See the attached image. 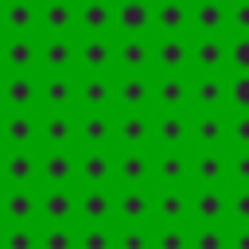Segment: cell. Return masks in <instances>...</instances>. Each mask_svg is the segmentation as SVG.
I'll return each instance as SVG.
<instances>
[{
	"label": "cell",
	"instance_id": "1",
	"mask_svg": "<svg viewBox=\"0 0 249 249\" xmlns=\"http://www.w3.org/2000/svg\"><path fill=\"white\" fill-rule=\"evenodd\" d=\"M35 226H78V187H35Z\"/></svg>",
	"mask_w": 249,
	"mask_h": 249
},
{
	"label": "cell",
	"instance_id": "2",
	"mask_svg": "<svg viewBox=\"0 0 249 249\" xmlns=\"http://www.w3.org/2000/svg\"><path fill=\"white\" fill-rule=\"evenodd\" d=\"M74 74H117L113 35H74Z\"/></svg>",
	"mask_w": 249,
	"mask_h": 249
},
{
	"label": "cell",
	"instance_id": "3",
	"mask_svg": "<svg viewBox=\"0 0 249 249\" xmlns=\"http://www.w3.org/2000/svg\"><path fill=\"white\" fill-rule=\"evenodd\" d=\"M39 113H74L78 109V74H39Z\"/></svg>",
	"mask_w": 249,
	"mask_h": 249
},
{
	"label": "cell",
	"instance_id": "4",
	"mask_svg": "<svg viewBox=\"0 0 249 249\" xmlns=\"http://www.w3.org/2000/svg\"><path fill=\"white\" fill-rule=\"evenodd\" d=\"M35 74H74V35H35Z\"/></svg>",
	"mask_w": 249,
	"mask_h": 249
},
{
	"label": "cell",
	"instance_id": "5",
	"mask_svg": "<svg viewBox=\"0 0 249 249\" xmlns=\"http://www.w3.org/2000/svg\"><path fill=\"white\" fill-rule=\"evenodd\" d=\"M78 226H117V187H78Z\"/></svg>",
	"mask_w": 249,
	"mask_h": 249
},
{
	"label": "cell",
	"instance_id": "6",
	"mask_svg": "<svg viewBox=\"0 0 249 249\" xmlns=\"http://www.w3.org/2000/svg\"><path fill=\"white\" fill-rule=\"evenodd\" d=\"M187 226H226V187H187Z\"/></svg>",
	"mask_w": 249,
	"mask_h": 249
},
{
	"label": "cell",
	"instance_id": "7",
	"mask_svg": "<svg viewBox=\"0 0 249 249\" xmlns=\"http://www.w3.org/2000/svg\"><path fill=\"white\" fill-rule=\"evenodd\" d=\"M191 74H152V113H187Z\"/></svg>",
	"mask_w": 249,
	"mask_h": 249
},
{
	"label": "cell",
	"instance_id": "8",
	"mask_svg": "<svg viewBox=\"0 0 249 249\" xmlns=\"http://www.w3.org/2000/svg\"><path fill=\"white\" fill-rule=\"evenodd\" d=\"M39 113H4L0 109V152H39Z\"/></svg>",
	"mask_w": 249,
	"mask_h": 249
},
{
	"label": "cell",
	"instance_id": "9",
	"mask_svg": "<svg viewBox=\"0 0 249 249\" xmlns=\"http://www.w3.org/2000/svg\"><path fill=\"white\" fill-rule=\"evenodd\" d=\"M187 144H191V109L152 113V152H187Z\"/></svg>",
	"mask_w": 249,
	"mask_h": 249
},
{
	"label": "cell",
	"instance_id": "10",
	"mask_svg": "<svg viewBox=\"0 0 249 249\" xmlns=\"http://www.w3.org/2000/svg\"><path fill=\"white\" fill-rule=\"evenodd\" d=\"M35 171H39L35 187H78V152L39 148L35 152Z\"/></svg>",
	"mask_w": 249,
	"mask_h": 249
},
{
	"label": "cell",
	"instance_id": "11",
	"mask_svg": "<svg viewBox=\"0 0 249 249\" xmlns=\"http://www.w3.org/2000/svg\"><path fill=\"white\" fill-rule=\"evenodd\" d=\"M113 113H152V74H113Z\"/></svg>",
	"mask_w": 249,
	"mask_h": 249
},
{
	"label": "cell",
	"instance_id": "12",
	"mask_svg": "<svg viewBox=\"0 0 249 249\" xmlns=\"http://www.w3.org/2000/svg\"><path fill=\"white\" fill-rule=\"evenodd\" d=\"M39 148L51 152H78V121L74 113H39Z\"/></svg>",
	"mask_w": 249,
	"mask_h": 249
},
{
	"label": "cell",
	"instance_id": "13",
	"mask_svg": "<svg viewBox=\"0 0 249 249\" xmlns=\"http://www.w3.org/2000/svg\"><path fill=\"white\" fill-rule=\"evenodd\" d=\"M74 121H78V152H117L113 113H74Z\"/></svg>",
	"mask_w": 249,
	"mask_h": 249
},
{
	"label": "cell",
	"instance_id": "14",
	"mask_svg": "<svg viewBox=\"0 0 249 249\" xmlns=\"http://www.w3.org/2000/svg\"><path fill=\"white\" fill-rule=\"evenodd\" d=\"M187 74H226V35H187Z\"/></svg>",
	"mask_w": 249,
	"mask_h": 249
},
{
	"label": "cell",
	"instance_id": "15",
	"mask_svg": "<svg viewBox=\"0 0 249 249\" xmlns=\"http://www.w3.org/2000/svg\"><path fill=\"white\" fill-rule=\"evenodd\" d=\"M39 74H0V109L4 113H39Z\"/></svg>",
	"mask_w": 249,
	"mask_h": 249
},
{
	"label": "cell",
	"instance_id": "16",
	"mask_svg": "<svg viewBox=\"0 0 249 249\" xmlns=\"http://www.w3.org/2000/svg\"><path fill=\"white\" fill-rule=\"evenodd\" d=\"M117 74H152V35H113Z\"/></svg>",
	"mask_w": 249,
	"mask_h": 249
},
{
	"label": "cell",
	"instance_id": "17",
	"mask_svg": "<svg viewBox=\"0 0 249 249\" xmlns=\"http://www.w3.org/2000/svg\"><path fill=\"white\" fill-rule=\"evenodd\" d=\"M113 121H117L113 136L117 152H152V113H113Z\"/></svg>",
	"mask_w": 249,
	"mask_h": 249
},
{
	"label": "cell",
	"instance_id": "18",
	"mask_svg": "<svg viewBox=\"0 0 249 249\" xmlns=\"http://www.w3.org/2000/svg\"><path fill=\"white\" fill-rule=\"evenodd\" d=\"M187 35H152V74H187Z\"/></svg>",
	"mask_w": 249,
	"mask_h": 249
},
{
	"label": "cell",
	"instance_id": "19",
	"mask_svg": "<svg viewBox=\"0 0 249 249\" xmlns=\"http://www.w3.org/2000/svg\"><path fill=\"white\" fill-rule=\"evenodd\" d=\"M187 152H230L226 144V113H191V144Z\"/></svg>",
	"mask_w": 249,
	"mask_h": 249
},
{
	"label": "cell",
	"instance_id": "20",
	"mask_svg": "<svg viewBox=\"0 0 249 249\" xmlns=\"http://www.w3.org/2000/svg\"><path fill=\"white\" fill-rule=\"evenodd\" d=\"M74 35H117V12H113V0H78V12H74Z\"/></svg>",
	"mask_w": 249,
	"mask_h": 249
},
{
	"label": "cell",
	"instance_id": "21",
	"mask_svg": "<svg viewBox=\"0 0 249 249\" xmlns=\"http://www.w3.org/2000/svg\"><path fill=\"white\" fill-rule=\"evenodd\" d=\"M113 74H78V109L74 113H113Z\"/></svg>",
	"mask_w": 249,
	"mask_h": 249
},
{
	"label": "cell",
	"instance_id": "22",
	"mask_svg": "<svg viewBox=\"0 0 249 249\" xmlns=\"http://www.w3.org/2000/svg\"><path fill=\"white\" fill-rule=\"evenodd\" d=\"M78 0H35V35H74Z\"/></svg>",
	"mask_w": 249,
	"mask_h": 249
},
{
	"label": "cell",
	"instance_id": "23",
	"mask_svg": "<svg viewBox=\"0 0 249 249\" xmlns=\"http://www.w3.org/2000/svg\"><path fill=\"white\" fill-rule=\"evenodd\" d=\"M187 35H226V0H187Z\"/></svg>",
	"mask_w": 249,
	"mask_h": 249
},
{
	"label": "cell",
	"instance_id": "24",
	"mask_svg": "<svg viewBox=\"0 0 249 249\" xmlns=\"http://www.w3.org/2000/svg\"><path fill=\"white\" fill-rule=\"evenodd\" d=\"M0 74H35V35H0Z\"/></svg>",
	"mask_w": 249,
	"mask_h": 249
},
{
	"label": "cell",
	"instance_id": "25",
	"mask_svg": "<svg viewBox=\"0 0 249 249\" xmlns=\"http://www.w3.org/2000/svg\"><path fill=\"white\" fill-rule=\"evenodd\" d=\"M191 113H226V74H191Z\"/></svg>",
	"mask_w": 249,
	"mask_h": 249
},
{
	"label": "cell",
	"instance_id": "26",
	"mask_svg": "<svg viewBox=\"0 0 249 249\" xmlns=\"http://www.w3.org/2000/svg\"><path fill=\"white\" fill-rule=\"evenodd\" d=\"M78 187H117V152H78Z\"/></svg>",
	"mask_w": 249,
	"mask_h": 249
},
{
	"label": "cell",
	"instance_id": "27",
	"mask_svg": "<svg viewBox=\"0 0 249 249\" xmlns=\"http://www.w3.org/2000/svg\"><path fill=\"white\" fill-rule=\"evenodd\" d=\"M0 226H35V187H0Z\"/></svg>",
	"mask_w": 249,
	"mask_h": 249
},
{
	"label": "cell",
	"instance_id": "28",
	"mask_svg": "<svg viewBox=\"0 0 249 249\" xmlns=\"http://www.w3.org/2000/svg\"><path fill=\"white\" fill-rule=\"evenodd\" d=\"M117 226H152V187H117Z\"/></svg>",
	"mask_w": 249,
	"mask_h": 249
},
{
	"label": "cell",
	"instance_id": "29",
	"mask_svg": "<svg viewBox=\"0 0 249 249\" xmlns=\"http://www.w3.org/2000/svg\"><path fill=\"white\" fill-rule=\"evenodd\" d=\"M152 226H187V187H152Z\"/></svg>",
	"mask_w": 249,
	"mask_h": 249
},
{
	"label": "cell",
	"instance_id": "30",
	"mask_svg": "<svg viewBox=\"0 0 249 249\" xmlns=\"http://www.w3.org/2000/svg\"><path fill=\"white\" fill-rule=\"evenodd\" d=\"M152 187H191L187 152H152Z\"/></svg>",
	"mask_w": 249,
	"mask_h": 249
},
{
	"label": "cell",
	"instance_id": "31",
	"mask_svg": "<svg viewBox=\"0 0 249 249\" xmlns=\"http://www.w3.org/2000/svg\"><path fill=\"white\" fill-rule=\"evenodd\" d=\"M117 35H152V0H113Z\"/></svg>",
	"mask_w": 249,
	"mask_h": 249
},
{
	"label": "cell",
	"instance_id": "32",
	"mask_svg": "<svg viewBox=\"0 0 249 249\" xmlns=\"http://www.w3.org/2000/svg\"><path fill=\"white\" fill-rule=\"evenodd\" d=\"M35 152H0V187H35Z\"/></svg>",
	"mask_w": 249,
	"mask_h": 249
},
{
	"label": "cell",
	"instance_id": "33",
	"mask_svg": "<svg viewBox=\"0 0 249 249\" xmlns=\"http://www.w3.org/2000/svg\"><path fill=\"white\" fill-rule=\"evenodd\" d=\"M191 187H226V152H187Z\"/></svg>",
	"mask_w": 249,
	"mask_h": 249
},
{
	"label": "cell",
	"instance_id": "34",
	"mask_svg": "<svg viewBox=\"0 0 249 249\" xmlns=\"http://www.w3.org/2000/svg\"><path fill=\"white\" fill-rule=\"evenodd\" d=\"M0 35H35V0H0Z\"/></svg>",
	"mask_w": 249,
	"mask_h": 249
},
{
	"label": "cell",
	"instance_id": "35",
	"mask_svg": "<svg viewBox=\"0 0 249 249\" xmlns=\"http://www.w3.org/2000/svg\"><path fill=\"white\" fill-rule=\"evenodd\" d=\"M152 35H187V0H152Z\"/></svg>",
	"mask_w": 249,
	"mask_h": 249
},
{
	"label": "cell",
	"instance_id": "36",
	"mask_svg": "<svg viewBox=\"0 0 249 249\" xmlns=\"http://www.w3.org/2000/svg\"><path fill=\"white\" fill-rule=\"evenodd\" d=\"M117 187H152V152H117Z\"/></svg>",
	"mask_w": 249,
	"mask_h": 249
},
{
	"label": "cell",
	"instance_id": "37",
	"mask_svg": "<svg viewBox=\"0 0 249 249\" xmlns=\"http://www.w3.org/2000/svg\"><path fill=\"white\" fill-rule=\"evenodd\" d=\"M35 249H78V226H35Z\"/></svg>",
	"mask_w": 249,
	"mask_h": 249
},
{
	"label": "cell",
	"instance_id": "38",
	"mask_svg": "<svg viewBox=\"0 0 249 249\" xmlns=\"http://www.w3.org/2000/svg\"><path fill=\"white\" fill-rule=\"evenodd\" d=\"M226 74H249V35H226Z\"/></svg>",
	"mask_w": 249,
	"mask_h": 249
},
{
	"label": "cell",
	"instance_id": "39",
	"mask_svg": "<svg viewBox=\"0 0 249 249\" xmlns=\"http://www.w3.org/2000/svg\"><path fill=\"white\" fill-rule=\"evenodd\" d=\"M226 113H249V74H226Z\"/></svg>",
	"mask_w": 249,
	"mask_h": 249
},
{
	"label": "cell",
	"instance_id": "40",
	"mask_svg": "<svg viewBox=\"0 0 249 249\" xmlns=\"http://www.w3.org/2000/svg\"><path fill=\"white\" fill-rule=\"evenodd\" d=\"M78 249H117V226H78Z\"/></svg>",
	"mask_w": 249,
	"mask_h": 249
},
{
	"label": "cell",
	"instance_id": "41",
	"mask_svg": "<svg viewBox=\"0 0 249 249\" xmlns=\"http://www.w3.org/2000/svg\"><path fill=\"white\" fill-rule=\"evenodd\" d=\"M226 226H249V187H226Z\"/></svg>",
	"mask_w": 249,
	"mask_h": 249
},
{
	"label": "cell",
	"instance_id": "42",
	"mask_svg": "<svg viewBox=\"0 0 249 249\" xmlns=\"http://www.w3.org/2000/svg\"><path fill=\"white\" fill-rule=\"evenodd\" d=\"M187 249H226V226H187Z\"/></svg>",
	"mask_w": 249,
	"mask_h": 249
},
{
	"label": "cell",
	"instance_id": "43",
	"mask_svg": "<svg viewBox=\"0 0 249 249\" xmlns=\"http://www.w3.org/2000/svg\"><path fill=\"white\" fill-rule=\"evenodd\" d=\"M191 233L187 226H152V249H187Z\"/></svg>",
	"mask_w": 249,
	"mask_h": 249
},
{
	"label": "cell",
	"instance_id": "44",
	"mask_svg": "<svg viewBox=\"0 0 249 249\" xmlns=\"http://www.w3.org/2000/svg\"><path fill=\"white\" fill-rule=\"evenodd\" d=\"M226 144L249 152V113H226Z\"/></svg>",
	"mask_w": 249,
	"mask_h": 249
},
{
	"label": "cell",
	"instance_id": "45",
	"mask_svg": "<svg viewBox=\"0 0 249 249\" xmlns=\"http://www.w3.org/2000/svg\"><path fill=\"white\" fill-rule=\"evenodd\" d=\"M226 187H249V152H226Z\"/></svg>",
	"mask_w": 249,
	"mask_h": 249
},
{
	"label": "cell",
	"instance_id": "46",
	"mask_svg": "<svg viewBox=\"0 0 249 249\" xmlns=\"http://www.w3.org/2000/svg\"><path fill=\"white\" fill-rule=\"evenodd\" d=\"M117 249H152V226H117Z\"/></svg>",
	"mask_w": 249,
	"mask_h": 249
},
{
	"label": "cell",
	"instance_id": "47",
	"mask_svg": "<svg viewBox=\"0 0 249 249\" xmlns=\"http://www.w3.org/2000/svg\"><path fill=\"white\" fill-rule=\"evenodd\" d=\"M0 249H35V226H0Z\"/></svg>",
	"mask_w": 249,
	"mask_h": 249
},
{
	"label": "cell",
	"instance_id": "48",
	"mask_svg": "<svg viewBox=\"0 0 249 249\" xmlns=\"http://www.w3.org/2000/svg\"><path fill=\"white\" fill-rule=\"evenodd\" d=\"M226 35H249V0H226Z\"/></svg>",
	"mask_w": 249,
	"mask_h": 249
},
{
	"label": "cell",
	"instance_id": "49",
	"mask_svg": "<svg viewBox=\"0 0 249 249\" xmlns=\"http://www.w3.org/2000/svg\"><path fill=\"white\" fill-rule=\"evenodd\" d=\"M226 249H249V226H226Z\"/></svg>",
	"mask_w": 249,
	"mask_h": 249
}]
</instances>
